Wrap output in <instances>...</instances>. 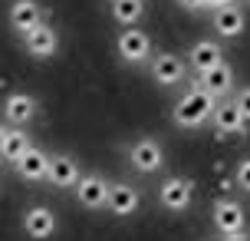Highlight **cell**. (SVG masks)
Returning <instances> with one entry per match:
<instances>
[{"label":"cell","mask_w":250,"mask_h":241,"mask_svg":"<svg viewBox=\"0 0 250 241\" xmlns=\"http://www.w3.org/2000/svg\"><path fill=\"white\" fill-rule=\"evenodd\" d=\"M234 182H237L244 192H250V159H244V162L237 165V172H234Z\"/></svg>","instance_id":"obj_22"},{"label":"cell","mask_w":250,"mask_h":241,"mask_svg":"<svg viewBox=\"0 0 250 241\" xmlns=\"http://www.w3.org/2000/svg\"><path fill=\"white\" fill-rule=\"evenodd\" d=\"M211 122L221 136H244L247 132V119L240 116V109L234 102H217L211 113Z\"/></svg>","instance_id":"obj_10"},{"label":"cell","mask_w":250,"mask_h":241,"mask_svg":"<svg viewBox=\"0 0 250 241\" xmlns=\"http://www.w3.org/2000/svg\"><path fill=\"white\" fill-rule=\"evenodd\" d=\"M208 10H217V7H227V3H237V0H204Z\"/></svg>","instance_id":"obj_25"},{"label":"cell","mask_w":250,"mask_h":241,"mask_svg":"<svg viewBox=\"0 0 250 241\" xmlns=\"http://www.w3.org/2000/svg\"><path fill=\"white\" fill-rule=\"evenodd\" d=\"M142 13H145V0H112L115 24L132 26V24H138V20H142Z\"/></svg>","instance_id":"obj_20"},{"label":"cell","mask_w":250,"mask_h":241,"mask_svg":"<svg viewBox=\"0 0 250 241\" xmlns=\"http://www.w3.org/2000/svg\"><path fill=\"white\" fill-rule=\"evenodd\" d=\"M115 47H119V56H122L125 63H132V66H142L145 60L151 56V40L145 30H122L119 33V40H115Z\"/></svg>","instance_id":"obj_3"},{"label":"cell","mask_w":250,"mask_h":241,"mask_svg":"<svg viewBox=\"0 0 250 241\" xmlns=\"http://www.w3.org/2000/svg\"><path fill=\"white\" fill-rule=\"evenodd\" d=\"M30 149V136H26L20 126H10V129H0V155L7 159V162H17L20 155Z\"/></svg>","instance_id":"obj_19"},{"label":"cell","mask_w":250,"mask_h":241,"mask_svg":"<svg viewBox=\"0 0 250 241\" xmlns=\"http://www.w3.org/2000/svg\"><path fill=\"white\" fill-rule=\"evenodd\" d=\"M43 24V10H40L33 0H13L10 7V26L17 33H30L33 26Z\"/></svg>","instance_id":"obj_17"},{"label":"cell","mask_w":250,"mask_h":241,"mask_svg":"<svg viewBox=\"0 0 250 241\" xmlns=\"http://www.w3.org/2000/svg\"><path fill=\"white\" fill-rule=\"evenodd\" d=\"M244 10H240L237 3H227V7H217V10H211V26L221 33V37L234 40L244 33Z\"/></svg>","instance_id":"obj_12"},{"label":"cell","mask_w":250,"mask_h":241,"mask_svg":"<svg viewBox=\"0 0 250 241\" xmlns=\"http://www.w3.org/2000/svg\"><path fill=\"white\" fill-rule=\"evenodd\" d=\"M128 162H132V169L135 172H142V175H151V172H158L162 169V145L155 139H138L132 142V149H128Z\"/></svg>","instance_id":"obj_5"},{"label":"cell","mask_w":250,"mask_h":241,"mask_svg":"<svg viewBox=\"0 0 250 241\" xmlns=\"http://www.w3.org/2000/svg\"><path fill=\"white\" fill-rule=\"evenodd\" d=\"M221 241H250L247 231H230V235H221Z\"/></svg>","instance_id":"obj_24"},{"label":"cell","mask_w":250,"mask_h":241,"mask_svg":"<svg viewBox=\"0 0 250 241\" xmlns=\"http://www.w3.org/2000/svg\"><path fill=\"white\" fill-rule=\"evenodd\" d=\"M138 202H142V195H138L135 185H128V182L109 185V202H105V208H109L115 218H128L132 212H138Z\"/></svg>","instance_id":"obj_9"},{"label":"cell","mask_w":250,"mask_h":241,"mask_svg":"<svg viewBox=\"0 0 250 241\" xmlns=\"http://www.w3.org/2000/svg\"><path fill=\"white\" fill-rule=\"evenodd\" d=\"M23 231L37 241H46L56 231V215L50 208H43V205H33V208H26V215H23Z\"/></svg>","instance_id":"obj_16"},{"label":"cell","mask_w":250,"mask_h":241,"mask_svg":"<svg viewBox=\"0 0 250 241\" xmlns=\"http://www.w3.org/2000/svg\"><path fill=\"white\" fill-rule=\"evenodd\" d=\"M178 7H185L188 13H201V10H208V3H204V0H178Z\"/></svg>","instance_id":"obj_23"},{"label":"cell","mask_w":250,"mask_h":241,"mask_svg":"<svg viewBox=\"0 0 250 241\" xmlns=\"http://www.w3.org/2000/svg\"><path fill=\"white\" fill-rule=\"evenodd\" d=\"M151 79L165 89L178 86V83H185V63L178 60L175 53H155L151 56Z\"/></svg>","instance_id":"obj_6"},{"label":"cell","mask_w":250,"mask_h":241,"mask_svg":"<svg viewBox=\"0 0 250 241\" xmlns=\"http://www.w3.org/2000/svg\"><path fill=\"white\" fill-rule=\"evenodd\" d=\"M13 169H17V175L26 178V182H40V178H46V169H50V155L43 152V149H37V145H30L17 162H13Z\"/></svg>","instance_id":"obj_14"},{"label":"cell","mask_w":250,"mask_h":241,"mask_svg":"<svg viewBox=\"0 0 250 241\" xmlns=\"http://www.w3.org/2000/svg\"><path fill=\"white\" fill-rule=\"evenodd\" d=\"M234 106L240 109V116L250 122V86H244V89H237V96H234Z\"/></svg>","instance_id":"obj_21"},{"label":"cell","mask_w":250,"mask_h":241,"mask_svg":"<svg viewBox=\"0 0 250 241\" xmlns=\"http://www.w3.org/2000/svg\"><path fill=\"white\" fill-rule=\"evenodd\" d=\"M198 83L208 89L211 96H227V93L234 89V70H230V63H217V66H211V70H204Z\"/></svg>","instance_id":"obj_18"},{"label":"cell","mask_w":250,"mask_h":241,"mask_svg":"<svg viewBox=\"0 0 250 241\" xmlns=\"http://www.w3.org/2000/svg\"><path fill=\"white\" fill-rule=\"evenodd\" d=\"M191 198H194V182L185 175H171L162 182V189H158V202H162V208H168V212H185L188 205H191Z\"/></svg>","instance_id":"obj_2"},{"label":"cell","mask_w":250,"mask_h":241,"mask_svg":"<svg viewBox=\"0 0 250 241\" xmlns=\"http://www.w3.org/2000/svg\"><path fill=\"white\" fill-rule=\"evenodd\" d=\"M33 116H37V99H33L30 93H10V96L3 99V119H7L10 126L23 129Z\"/></svg>","instance_id":"obj_11"},{"label":"cell","mask_w":250,"mask_h":241,"mask_svg":"<svg viewBox=\"0 0 250 241\" xmlns=\"http://www.w3.org/2000/svg\"><path fill=\"white\" fill-rule=\"evenodd\" d=\"M188 63H191V70L201 76L204 70L224 63V50H221V43H214V40H198V43L188 50Z\"/></svg>","instance_id":"obj_15"},{"label":"cell","mask_w":250,"mask_h":241,"mask_svg":"<svg viewBox=\"0 0 250 241\" xmlns=\"http://www.w3.org/2000/svg\"><path fill=\"white\" fill-rule=\"evenodd\" d=\"M73 192L83 208H105V202H109V182L102 175H79Z\"/></svg>","instance_id":"obj_4"},{"label":"cell","mask_w":250,"mask_h":241,"mask_svg":"<svg viewBox=\"0 0 250 241\" xmlns=\"http://www.w3.org/2000/svg\"><path fill=\"white\" fill-rule=\"evenodd\" d=\"M23 47L30 56H37V60H50L56 47H60V37H56V30L50 24H40L33 26L30 33H23Z\"/></svg>","instance_id":"obj_8"},{"label":"cell","mask_w":250,"mask_h":241,"mask_svg":"<svg viewBox=\"0 0 250 241\" xmlns=\"http://www.w3.org/2000/svg\"><path fill=\"white\" fill-rule=\"evenodd\" d=\"M46 178H50L53 189H73L79 182V165H76L73 155H50V169H46Z\"/></svg>","instance_id":"obj_13"},{"label":"cell","mask_w":250,"mask_h":241,"mask_svg":"<svg viewBox=\"0 0 250 241\" xmlns=\"http://www.w3.org/2000/svg\"><path fill=\"white\" fill-rule=\"evenodd\" d=\"M214 106H217V96H211V93L198 83V86H191L185 96L178 99L171 119H175V126H181V129H198L211 119Z\"/></svg>","instance_id":"obj_1"},{"label":"cell","mask_w":250,"mask_h":241,"mask_svg":"<svg viewBox=\"0 0 250 241\" xmlns=\"http://www.w3.org/2000/svg\"><path fill=\"white\" fill-rule=\"evenodd\" d=\"M214 225H217V231H221V235L244 231V225H247L244 205L234 202V198H217V202H214Z\"/></svg>","instance_id":"obj_7"}]
</instances>
